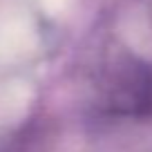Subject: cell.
Instances as JSON below:
<instances>
[{"label": "cell", "instance_id": "obj_1", "mask_svg": "<svg viewBox=\"0 0 152 152\" xmlns=\"http://www.w3.org/2000/svg\"><path fill=\"white\" fill-rule=\"evenodd\" d=\"M29 103V90L25 83L0 85V123L18 119Z\"/></svg>", "mask_w": 152, "mask_h": 152}]
</instances>
